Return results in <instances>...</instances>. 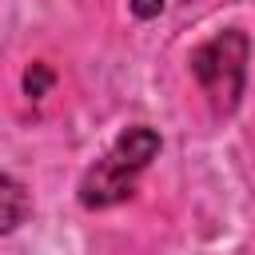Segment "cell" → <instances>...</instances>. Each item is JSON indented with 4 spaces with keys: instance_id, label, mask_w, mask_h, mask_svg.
<instances>
[{
    "instance_id": "1",
    "label": "cell",
    "mask_w": 255,
    "mask_h": 255,
    "mask_svg": "<svg viewBox=\"0 0 255 255\" xmlns=\"http://www.w3.org/2000/svg\"><path fill=\"white\" fill-rule=\"evenodd\" d=\"M247 60H251V40L239 28H227L191 52V60H187L191 76L203 88L215 116H231L239 108L243 88H247Z\"/></svg>"
},
{
    "instance_id": "2",
    "label": "cell",
    "mask_w": 255,
    "mask_h": 255,
    "mask_svg": "<svg viewBox=\"0 0 255 255\" xmlns=\"http://www.w3.org/2000/svg\"><path fill=\"white\" fill-rule=\"evenodd\" d=\"M135 175H139V171H131L128 163H120V159L108 151L104 159H96V163L84 171V179H80V203H84L88 211L124 203V199L135 191Z\"/></svg>"
},
{
    "instance_id": "3",
    "label": "cell",
    "mask_w": 255,
    "mask_h": 255,
    "mask_svg": "<svg viewBox=\"0 0 255 255\" xmlns=\"http://www.w3.org/2000/svg\"><path fill=\"white\" fill-rule=\"evenodd\" d=\"M108 151H112L120 163H128L131 171H143V167H147V163L159 155V131L143 128V124H135V128H124Z\"/></svg>"
},
{
    "instance_id": "4",
    "label": "cell",
    "mask_w": 255,
    "mask_h": 255,
    "mask_svg": "<svg viewBox=\"0 0 255 255\" xmlns=\"http://www.w3.org/2000/svg\"><path fill=\"white\" fill-rule=\"evenodd\" d=\"M28 211H32V195H28V187H24L12 171L0 167V235L16 231V227L28 219Z\"/></svg>"
},
{
    "instance_id": "5",
    "label": "cell",
    "mask_w": 255,
    "mask_h": 255,
    "mask_svg": "<svg viewBox=\"0 0 255 255\" xmlns=\"http://www.w3.org/2000/svg\"><path fill=\"white\" fill-rule=\"evenodd\" d=\"M52 88V68L48 64H32L28 72H24V92L28 96H44Z\"/></svg>"
},
{
    "instance_id": "6",
    "label": "cell",
    "mask_w": 255,
    "mask_h": 255,
    "mask_svg": "<svg viewBox=\"0 0 255 255\" xmlns=\"http://www.w3.org/2000/svg\"><path fill=\"white\" fill-rule=\"evenodd\" d=\"M131 12H135L139 20H151V16L163 12V0H131Z\"/></svg>"
}]
</instances>
